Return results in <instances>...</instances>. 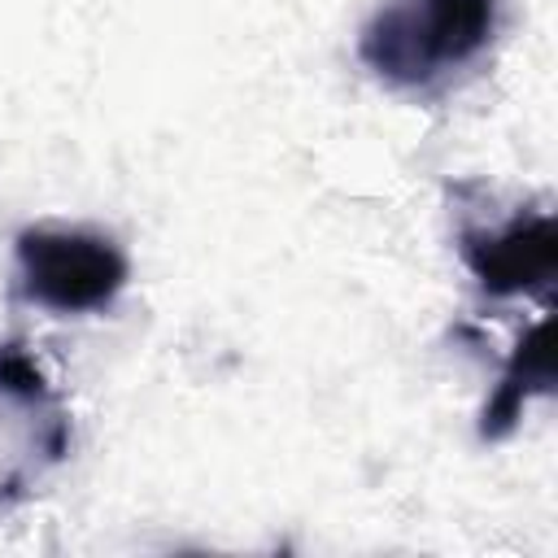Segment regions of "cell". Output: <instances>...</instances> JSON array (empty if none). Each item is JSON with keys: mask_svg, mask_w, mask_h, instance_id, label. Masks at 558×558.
I'll use <instances>...</instances> for the list:
<instances>
[{"mask_svg": "<svg viewBox=\"0 0 558 558\" xmlns=\"http://www.w3.org/2000/svg\"><path fill=\"white\" fill-rule=\"evenodd\" d=\"M0 397L26 405V410H48L52 405V388H48V375L44 366L35 362L31 349L4 340L0 344Z\"/></svg>", "mask_w": 558, "mask_h": 558, "instance_id": "5b68a950", "label": "cell"}, {"mask_svg": "<svg viewBox=\"0 0 558 558\" xmlns=\"http://www.w3.org/2000/svg\"><path fill=\"white\" fill-rule=\"evenodd\" d=\"M458 253L488 296H536L554 292V214L519 209L501 227H462Z\"/></svg>", "mask_w": 558, "mask_h": 558, "instance_id": "3957f363", "label": "cell"}, {"mask_svg": "<svg viewBox=\"0 0 558 558\" xmlns=\"http://www.w3.org/2000/svg\"><path fill=\"white\" fill-rule=\"evenodd\" d=\"M501 0H392L357 39L362 65L401 92H423L471 65L497 35Z\"/></svg>", "mask_w": 558, "mask_h": 558, "instance_id": "6da1fadb", "label": "cell"}, {"mask_svg": "<svg viewBox=\"0 0 558 558\" xmlns=\"http://www.w3.org/2000/svg\"><path fill=\"white\" fill-rule=\"evenodd\" d=\"M17 292L48 314H96L118 301L131 262L92 227H26L13 240Z\"/></svg>", "mask_w": 558, "mask_h": 558, "instance_id": "7a4b0ae2", "label": "cell"}, {"mask_svg": "<svg viewBox=\"0 0 558 558\" xmlns=\"http://www.w3.org/2000/svg\"><path fill=\"white\" fill-rule=\"evenodd\" d=\"M554 323L541 318L536 327L523 331V340L514 344L493 397L484 401V414H480V436L484 440H506L519 418H523V405L532 397H549L554 392Z\"/></svg>", "mask_w": 558, "mask_h": 558, "instance_id": "277c9868", "label": "cell"}]
</instances>
